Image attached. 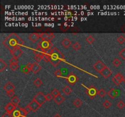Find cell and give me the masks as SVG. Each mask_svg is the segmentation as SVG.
Listing matches in <instances>:
<instances>
[{"instance_id": "obj_1", "label": "cell", "mask_w": 125, "mask_h": 117, "mask_svg": "<svg viewBox=\"0 0 125 117\" xmlns=\"http://www.w3.org/2000/svg\"><path fill=\"white\" fill-rule=\"evenodd\" d=\"M2 44L4 46L7 48L9 51H11L15 48L23 46L24 41L21 38L18 36L17 34L11 33L4 39L2 41Z\"/></svg>"}, {"instance_id": "obj_2", "label": "cell", "mask_w": 125, "mask_h": 117, "mask_svg": "<svg viewBox=\"0 0 125 117\" xmlns=\"http://www.w3.org/2000/svg\"><path fill=\"white\" fill-rule=\"evenodd\" d=\"M64 55L58 48L54 47L51 49V52L50 55V62L54 67L58 66L61 61L64 60Z\"/></svg>"}, {"instance_id": "obj_3", "label": "cell", "mask_w": 125, "mask_h": 117, "mask_svg": "<svg viewBox=\"0 0 125 117\" xmlns=\"http://www.w3.org/2000/svg\"><path fill=\"white\" fill-rule=\"evenodd\" d=\"M33 99L36 101L38 103L40 104L41 106H42V104H43L46 101V95H45L42 92L40 91V92L37 93L35 95V96H34Z\"/></svg>"}, {"instance_id": "obj_4", "label": "cell", "mask_w": 125, "mask_h": 117, "mask_svg": "<svg viewBox=\"0 0 125 117\" xmlns=\"http://www.w3.org/2000/svg\"><path fill=\"white\" fill-rule=\"evenodd\" d=\"M37 46H40L45 51L47 49H52V43L51 42V40H42L39 43Z\"/></svg>"}, {"instance_id": "obj_5", "label": "cell", "mask_w": 125, "mask_h": 117, "mask_svg": "<svg viewBox=\"0 0 125 117\" xmlns=\"http://www.w3.org/2000/svg\"><path fill=\"white\" fill-rule=\"evenodd\" d=\"M124 77L120 73H118L112 78V81L117 86H119L120 83L124 80Z\"/></svg>"}, {"instance_id": "obj_6", "label": "cell", "mask_w": 125, "mask_h": 117, "mask_svg": "<svg viewBox=\"0 0 125 117\" xmlns=\"http://www.w3.org/2000/svg\"><path fill=\"white\" fill-rule=\"evenodd\" d=\"M10 52L11 54L13 56V57H15V58H20L23 54V50L20 48V47L15 48L13 49L10 51Z\"/></svg>"}, {"instance_id": "obj_7", "label": "cell", "mask_w": 125, "mask_h": 117, "mask_svg": "<svg viewBox=\"0 0 125 117\" xmlns=\"http://www.w3.org/2000/svg\"><path fill=\"white\" fill-rule=\"evenodd\" d=\"M106 67V65L101 60H98L94 65V68L96 71L99 72V73H101L103 69Z\"/></svg>"}, {"instance_id": "obj_8", "label": "cell", "mask_w": 125, "mask_h": 117, "mask_svg": "<svg viewBox=\"0 0 125 117\" xmlns=\"http://www.w3.org/2000/svg\"><path fill=\"white\" fill-rule=\"evenodd\" d=\"M67 81L68 82L70 85H73L75 84V83L78 81V77L76 76V74H74V73H70L69 74L68 77L67 78Z\"/></svg>"}, {"instance_id": "obj_9", "label": "cell", "mask_w": 125, "mask_h": 117, "mask_svg": "<svg viewBox=\"0 0 125 117\" xmlns=\"http://www.w3.org/2000/svg\"><path fill=\"white\" fill-rule=\"evenodd\" d=\"M28 105L30 106L32 111L34 112H35L36 111H37L38 110H39V108L42 106L40 104L38 103L36 101H35V100L34 99H33Z\"/></svg>"}, {"instance_id": "obj_10", "label": "cell", "mask_w": 125, "mask_h": 117, "mask_svg": "<svg viewBox=\"0 0 125 117\" xmlns=\"http://www.w3.org/2000/svg\"><path fill=\"white\" fill-rule=\"evenodd\" d=\"M100 74H101V76H103V78L106 79V78H108L109 77H110V76L112 74V71L109 67H107V66H106V67L103 69L102 71L100 73Z\"/></svg>"}, {"instance_id": "obj_11", "label": "cell", "mask_w": 125, "mask_h": 117, "mask_svg": "<svg viewBox=\"0 0 125 117\" xmlns=\"http://www.w3.org/2000/svg\"><path fill=\"white\" fill-rule=\"evenodd\" d=\"M87 95H89L91 98H94L96 96V94L98 93V92L96 88H95V87L91 86L87 89Z\"/></svg>"}, {"instance_id": "obj_12", "label": "cell", "mask_w": 125, "mask_h": 117, "mask_svg": "<svg viewBox=\"0 0 125 117\" xmlns=\"http://www.w3.org/2000/svg\"><path fill=\"white\" fill-rule=\"evenodd\" d=\"M16 107H15L13 104H12L11 102H9V103L5 106L4 109L6 110V112H7L8 113H9V114L11 115L12 113H13V111L15 110Z\"/></svg>"}, {"instance_id": "obj_13", "label": "cell", "mask_w": 125, "mask_h": 117, "mask_svg": "<svg viewBox=\"0 0 125 117\" xmlns=\"http://www.w3.org/2000/svg\"><path fill=\"white\" fill-rule=\"evenodd\" d=\"M65 98L62 96L61 94L57 95V96L54 97V101L56 102V104H57V105H60L65 101Z\"/></svg>"}, {"instance_id": "obj_14", "label": "cell", "mask_w": 125, "mask_h": 117, "mask_svg": "<svg viewBox=\"0 0 125 117\" xmlns=\"http://www.w3.org/2000/svg\"><path fill=\"white\" fill-rule=\"evenodd\" d=\"M15 88V85L12 82H8L4 86V90H6V92H8V91H12V90H14Z\"/></svg>"}, {"instance_id": "obj_15", "label": "cell", "mask_w": 125, "mask_h": 117, "mask_svg": "<svg viewBox=\"0 0 125 117\" xmlns=\"http://www.w3.org/2000/svg\"><path fill=\"white\" fill-rule=\"evenodd\" d=\"M40 38V34H37V33H32L29 35V40L33 43H35Z\"/></svg>"}, {"instance_id": "obj_16", "label": "cell", "mask_w": 125, "mask_h": 117, "mask_svg": "<svg viewBox=\"0 0 125 117\" xmlns=\"http://www.w3.org/2000/svg\"><path fill=\"white\" fill-rule=\"evenodd\" d=\"M42 69V67L37 63V62H34L32 63V67L31 71L34 73H37Z\"/></svg>"}, {"instance_id": "obj_17", "label": "cell", "mask_w": 125, "mask_h": 117, "mask_svg": "<svg viewBox=\"0 0 125 117\" xmlns=\"http://www.w3.org/2000/svg\"><path fill=\"white\" fill-rule=\"evenodd\" d=\"M109 97L112 99H115L118 95V91L115 88H111L107 93Z\"/></svg>"}, {"instance_id": "obj_18", "label": "cell", "mask_w": 125, "mask_h": 117, "mask_svg": "<svg viewBox=\"0 0 125 117\" xmlns=\"http://www.w3.org/2000/svg\"><path fill=\"white\" fill-rule=\"evenodd\" d=\"M34 52L35 54V55H42V56H43L44 54H45V51L41 47L37 46L36 49L35 50H34Z\"/></svg>"}, {"instance_id": "obj_19", "label": "cell", "mask_w": 125, "mask_h": 117, "mask_svg": "<svg viewBox=\"0 0 125 117\" xmlns=\"http://www.w3.org/2000/svg\"><path fill=\"white\" fill-rule=\"evenodd\" d=\"M71 44H72V41L67 38L63 39L62 41V45L65 48H68L70 46Z\"/></svg>"}, {"instance_id": "obj_20", "label": "cell", "mask_w": 125, "mask_h": 117, "mask_svg": "<svg viewBox=\"0 0 125 117\" xmlns=\"http://www.w3.org/2000/svg\"><path fill=\"white\" fill-rule=\"evenodd\" d=\"M20 99H19V98L17 96H14L11 99L10 102L12 104H13L15 107H18V104L20 103Z\"/></svg>"}, {"instance_id": "obj_21", "label": "cell", "mask_w": 125, "mask_h": 117, "mask_svg": "<svg viewBox=\"0 0 125 117\" xmlns=\"http://www.w3.org/2000/svg\"><path fill=\"white\" fill-rule=\"evenodd\" d=\"M7 67V64L2 58H0V71L2 72Z\"/></svg>"}, {"instance_id": "obj_22", "label": "cell", "mask_w": 125, "mask_h": 117, "mask_svg": "<svg viewBox=\"0 0 125 117\" xmlns=\"http://www.w3.org/2000/svg\"><path fill=\"white\" fill-rule=\"evenodd\" d=\"M62 91L63 92V93L65 94L66 95H70L71 93L72 92V89L68 85H66L62 89Z\"/></svg>"}, {"instance_id": "obj_23", "label": "cell", "mask_w": 125, "mask_h": 117, "mask_svg": "<svg viewBox=\"0 0 125 117\" xmlns=\"http://www.w3.org/2000/svg\"><path fill=\"white\" fill-rule=\"evenodd\" d=\"M40 37L42 39V40H50V33H46V32L41 33V34H40Z\"/></svg>"}, {"instance_id": "obj_24", "label": "cell", "mask_w": 125, "mask_h": 117, "mask_svg": "<svg viewBox=\"0 0 125 117\" xmlns=\"http://www.w3.org/2000/svg\"><path fill=\"white\" fill-rule=\"evenodd\" d=\"M83 104V102H82L81 100L79 98H76L73 101V105L75 106L77 108H79Z\"/></svg>"}, {"instance_id": "obj_25", "label": "cell", "mask_w": 125, "mask_h": 117, "mask_svg": "<svg viewBox=\"0 0 125 117\" xmlns=\"http://www.w3.org/2000/svg\"><path fill=\"white\" fill-rule=\"evenodd\" d=\"M33 83H34V85H35L36 87H37L41 86V85H42V84H43L42 80L40 79H39V78H37V79H35V80H34V82H33Z\"/></svg>"}, {"instance_id": "obj_26", "label": "cell", "mask_w": 125, "mask_h": 117, "mask_svg": "<svg viewBox=\"0 0 125 117\" xmlns=\"http://www.w3.org/2000/svg\"><path fill=\"white\" fill-rule=\"evenodd\" d=\"M9 67L12 71H16L19 68V65L18 63H11L9 65Z\"/></svg>"}, {"instance_id": "obj_27", "label": "cell", "mask_w": 125, "mask_h": 117, "mask_svg": "<svg viewBox=\"0 0 125 117\" xmlns=\"http://www.w3.org/2000/svg\"><path fill=\"white\" fill-rule=\"evenodd\" d=\"M72 47L74 50L77 51V50H79L81 48V45L79 42H75L74 44H73Z\"/></svg>"}, {"instance_id": "obj_28", "label": "cell", "mask_w": 125, "mask_h": 117, "mask_svg": "<svg viewBox=\"0 0 125 117\" xmlns=\"http://www.w3.org/2000/svg\"><path fill=\"white\" fill-rule=\"evenodd\" d=\"M112 63H113L114 65L116 67H118L121 64H122V62H121V61L118 58H115L114 59Z\"/></svg>"}, {"instance_id": "obj_29", "label": "cell", "mask_w": 125, "mask_h": 117, "mask_svg": "<svg viewBox=\"0 0 125 117\" xmlns=\"http://www.w3.org/2000/svg\"><path fill=\"white\" fill-rule=\"evenodd\" d=\"M97 94L99 95V96H100V97L103 98V97H104L105 95H106V91H105L104 89L101 88L100 90H99V91H98V93Z\"/></svg>"}, {"instance_id": "obj_30", "label": "cell", "mask_w": 125, "mask_h": 117, "mask_svg": "<svg viewBox=\"0 0 125 117\" xmlns=\"http://www.w3.org/2000/svg\"><path fill=\"white\" fill-rule=\"evenodd\" d=\"M103 106L106 108H108L112 106V103H111L109 101H108V100H106V101L103 102Z\"/></svg>"}, {"instance_id": "obj_31", "label": "cell", "mask_w": 125, "mask_h": 117, "mask_svg": "<svg viewBox=\"0 0 125 117\" xmlns=\"http://www.w3.org/2000/svg\"><path fill=\"white\" fill-rule=\"evenodd\" d=\"M118 55L123 60H125V48H123L119 52Z\"/></svg>"}, {"instance_id": "obj_32", "label": "cell", "mask_w": 125, "mask_h": 117, "mask_svg": "<svg viewBox=\"0 0 125 117\" xmlns=\"http://www.w3.org/2000/svg\"><path fill=\"white\" fill-rule=\"evenodd\" d=\"M22 117L21 115L20 112L19 110H14L13 112L12 113V117Z\"/></svg>"}, {"instance_id": "obj_33", "label": "cell", "mask_w": 125, "mask_h": 117, "mask_svg": "<svg viewBox=\"0 0 125 117\" xmlns=\"http://www.w3.org/2000/svg\"><path fill=\"white\" fill-rule=\"evenodd\" d=\"M117 41L120 44H123L124 43L125 41V37L123 35H120L117 38Z\"/></svg>"}, {"instance_id": "obj_34", "label": "cell", "mask_w": 125, "mask_h": 117, "mask_svg": "<svg viewBox=\"0 0 125 117\" xmlns=\"http://www.w3.org/2000/svg\"><path fill=\"white\" fill-rule=\"evenodd\" d=\"M94 40H95V39H94V37L92 35H89L88 37H87L86 39V41L89 43V44H92L94 43Z\"/></svg>"}, {"instance_id": "obj_35", "label": "cell", "mask_w": 125, "mask_h": 117, "mask_svg": "<svg viewBox=\"0 0 125 117\" xmlns=\"http://www.w3.org/2000/svg\"><path fill=\"white\" fill-rule=\"evenodd\" d=\"M125 106V102L123 101H120L117 103V107L120 108V109H123Z\"/></svg>"}, {"instance_id": "obj_36", "label": "cell", "mask_w": 125, "mask_h": 117, "mask_svg": "<svg viewBox=\"0 0 125 117\" xmlns=\"http://www.w3.org/2000/svg\"><path fill=\"white\" fill-rule=\"evenodd\" d=\"M19 110L20 112L21 115L23 117H25L27 115V114H28V113H26V112L25 111V110H24V108H20Z\"/></svg>"}, {"instance_id": "obj_37", "label": "cell", "mask_w": 125, "mask_h": 117, "mask_svg": "<svg viewBox=\"0 0 125 117\" xmlns=\"http://www.w3.org/2000/svg\"><path fill=\"white\" fill-rule=\"evenodd\" d=\"M51 93H52V95H53L54 97H55V96H57V95H60V94H61V93H60V91H59V90H57V89L54 88L52 91Z\"/></svg>"}, {"instance_id": "obj_38", "label": "cell", "mask_w": 125, "mask_h": 117, "mask_svg": "<svg viewBox=\"0 0 125 117\" xmlns=\"http://www.w3.org/2000/svg\"><path fill=\"white\" fill-rule=\"evenodd\" d=\"M34 58L37 62H39L43 59V56H42V55H35Z\"/></svg>"}, {"instance_id": "obj_39", "label": "cell", "mask_w": 125, "mask_h": 117, "mask_svg": "<svg viewBox=\"0 0 125 117\" xmlns=\"http://www.w3.org/2000/svg\"><path fill=\"white\" fill-rule=\"evenodd\" d=\"M52 98H53V95H52V93H48L47 95H46V101H50Z\"/></svg>"}, {"instance_id": "obj_40", "label": "cell", "mask_w": 125, "mask_h": 117, "mask_svg": "<svg viewBox=\"0 0 125 117\" xmlns=\"http://www.w3.org/2000/svg\"><path fill=\"white\" fill-rule=\"evenodd\" d=\"M43 60L46 62H50V55L45 54L44 56H43Z\"/></svg>"}, {"instance_id": "obj_41", "label": "cell", "mask_w": 125, "mask_h": 117, "mask_svg": "<svg viewBox=\"0 0 125 117\" xmlns=\"http://www.w3.org/2000/svg\"><path fill=\"white\" fill-rule=\"evenodd\" d=\"M9 63L10 64H11V63H18V58H15V57H12L10 60H9Z\"/></svg>"}, {"instance_id": "obj_42", "label": "cell", "mask_w": 125, "mask_h": 117, "mask_svg": "<svg viewBox=\"0 0 125 117\" xmlns=\"http://www.w3.org/2000/svg\"><path fill=\"white\" fill-rule=\"evenodd\" d=\"M30 71H31V69H29V68H28L26 65L25 67L23 68V72L24 73V74H28Z\"/></svg>"}, {"instance_id": "obj_43", "label": "cell", "mask_w": 125, "mask_h": 117, "mask_svg": "<svg viewBox=\"0 0 125 117\" xmlns=\"http://www.w3.org/2000/svg\"><path fill=\"white\" fill-rule=\"evenodd\" d=\"M6 93H7V96L10 98H13L15 95L14 90H12V91H8V92H6Z\"/></svg>"}, {"instance_id": "obj_44", "label": "cell", "mask_w": 125, "mask_h": 117, "mask_svg": "<svg viewBox=\"0 0 125 117\" xmlns=\"http://www.w3.org/2000/svg\"><path fill=\"white\" fill-rule=\"evenodd\" d=\"M24 110H25L26 112L27 113H29V112H31V111H32L31 108L30 106H29V105H28V106H26V107H24Z\"/></svg>"}, {"instance_id": "obj_45", "label": "cell", "mask_w": 125, "mask_h": 117, "mask_svg": "<svg viewBox=\"0 0 125 117\" xmlns=\"http://www.w3.org/2000/svg\"><path fill=\"white\" fill-rule=\"evenodd\" d=\"M54 74L56 76L60 77L62 76V72L61 71V70H59L58 69V70H57L56 71H55Z\"/></svg>"}, {"instance_id": "obj_46", "label": "cell", "mask_w": 125, "mask_h": 117, "mask_svg": "<svg viewBox=\"0 0 125 117\" xmlns=\"http://www.w3.org/2000/svg\"><path fill=\"white\" fill-rule=\"evenodd\" d=\"M2 117H12V115H11L10 114L8 113L7 112H5L2 115Z\"/></svg>"}, {"instance_id": "obj_47", "label": "cell", "mask_w": 125, "mask_h": 117, "mask_svg": "<svg viewBox=\"0 0 125 117\" xmlns=\"http://www.w3.org/2000/svg\"><path fill=\"white\" fill-rule=\"evenodd\" d=\"M26 66L28 67V68H29V69H31H31H32V63H28V64L26 65Z\"/></svg>"}, {"instance_id": "obj_48", "label": "cell", "mask_w": 125, "mask_h": 117, "mask_svg": "<svg viewBox=\"0 0 125 117\" xmlns=\"http://www.w3.org/2000/svg\"><path fill=\"white\" fill-rule=\"evenodd\" d=\"M121 30L123 32H125V24L121 28Z\"/></svg>"}, {"instance_id": "obj_49", "label": "cell", "mask_w": 125, "mask_h": 117, "mask_svg": "<svg viewBox=\"0 0 125 117\" xmlns=\"http://www.w3.org/2000/svg\"><path fill=\"white\" fill-rule=\"evenodd\" d=\"M53 117H61V115L59 114V113H56V114H55V115Z\"/></svg>"}, {"instance_id": "obj_50", "label": "cell", "mask_w": 125, "mask_h": 117, "mask_svg": "<svg viewBox=\"0 0 125 117\" xmlns=\"http://www.w3.org/2000/svg\"><path fill=\"white\" fill-rule=\"evenodd\" d=\"M123 82H125V78H124V80H123Z\"/></svg>"}, {"instance_id": "obj_51", "label": "cell", "mask_w": 125, "mask_h": 117, "mask_svg": "<svg viewBox=\"0 0 125 117\" xmlns=\"http://www.w3.org/2000/svg\"></svg>"}]
</instances>
